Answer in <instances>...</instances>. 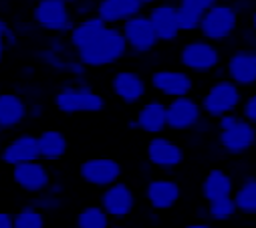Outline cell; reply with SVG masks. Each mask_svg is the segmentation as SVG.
I'll list each match as a JSON object with an SVG mask.
<instances>
[{
	"mask_svg": "<svg viewBox=\"0 0 256 228\" xmlns=\"http://www.w3.org/2000/svg\"><path fill=\"white\" fill-rule=\"evenodd\" d=\"M238 28V10L228 2H216L212 8H208L200 22V36L208 38L212 42H224L228 40Z\"/></svg>",
	"mask_w": 256,
	"mask_h": 228,
	"instance_id": "52a82bcc",
	"label": "cell"
},
{
	"mask_svg": "<svg viewBox=\"0 0 256 228\" xmlns=\"http://www.w3.org/2000/svg\"><path fill=\"white\" fill-rule=\"evenodd\" d=\"M28 118V105L20 93L0 91V130L10 132L24 124Z\"/></svg>",
	"mask_w": 256,
	"mask_h": 228,
	"instance_id": "44dd1931",
	"label": "cell"
},
{
	"mask_svg": "<svg viewBox=\"0 0 256 228\" xmlns=\"http://www.w3.org/2000/svg\"><path fill=\"white\" fill-rule=\"evenodd\" d=\"M40 160L38 154V136L34 134H18L0 148V164L14 168L24 162Z\"/></svg>",
	"mask_w": 256,
	"mask_h": 228,
	"instance_id": "ac0fdd59",
	"label": "cell"
},
{
	"mask_svg": "<svg viewBox=\"0 0 256 228\" xmlns=\"http://www.w3.org/2000/svg\"><path fill=\"white\" fill-rule=\"evenodd\" d=\"M121 32L132 54H150L158 48L160 38L148 14L140 12L121 24Z\"/></svg>",
	"mask_w": 256,
	"mask_h": 228,
	"instance_id": "9c48e42d",
	"label": "cell"
},
{
	"mask_svg": "<svg viewBox=\"0 0 256 228\" xmlns=\"http://www.w3.org/2000/svg\"><path fill=\"white\" fill-rule=\"evenodd\" d=\"M158 2H162V0H140V4H142L144 8H146V6L150 8V6H154V4H158Z\"/></svg>",
	"mask_w": 256,
	"mask_h": 228,
	"instance_id": "74e56055",
	"label": "cell"
},
{
	"mask_svg": "<svg viewBox=\"0 0 256 228\" xmlns=\"http://www.w3.org/2000/svg\"><path fill=\"white\" fill-rule=\"evenodd\" d=\"M166 111H168V130L172 132H190L204 118L200 101L192 95L172 97L166 103Z\"/></svg>",
	"mask_w": 256,
	"mask_h": 228,
	"instance_id": "30bf717a",
	"label": "cell"
},
{
	"mask_svg": "<svg viewBox=\"0 0 256 228\" xmlns=\"http://www.w3.org/2000/svg\"><path fill=\"white\" fill-rule=\"evenodd\" d=\"M32 22L50 32L52 36H65L75 24V12L67 0H38L32 8Z\"/></svg>",
	"mask_w": 256,
	"mask_h": 228,
	"instance_id": "8992f818",
	"label": "cell"
},
{
	"mask_svg": "<svg viewBox=\"0 0 256 228\" xmlns=\"http://www.w3.org/2000/svg\"><path fill=\"white\" fill-rule=\"evenodd\" d=\"M44 224V212H40L32 204L22 206L18 212H14V228H42Z\"/></svg>",
	"mask_w": 256,
	"mask_h": 228,
	"instance_id": "f546056e",
	"label": "cell"
},
{
	"mask_svg": "<svg viewBox=\"0 0 256 228\" xmlns=\"http://www.w3.org/2000/svg\"><path fill=\"white\" fill-rule=\"evenodd\" d=\"M218 122V148L226 156H244L256 144V126L240 113H226Z\"/></svg>",
	"mask_w": 256,
	"mask_h": 228,
	"instance_id": "7a4b0ae2",
	"label": "cell"
},
{
	"mask_svg": "<svg viewBox=\"0 0 256 228\" xmlns=\"http://www.w3.org/2000/svg\"><path fill=\"white\" fill-rule=\"evenodd\" d=\"M144 194H146L150 208H154V212H166V210H172L178 206V202L182 198V188L176 180L160 176V178L148 180Z\"/></svg>",
	"mask_w": 256,
	"mask_h": 228,
	"instance_id": "e0dca14e",
	"label": "cell"
},
{
	"mask_svg": "<svg viewBox=\"0 0 256 228\" xmlns=\"http://www.w3.org/2000/svg\"><path fill=\"white\" fill-rule=\"evenodd\" d=\"M148 79L136 69H119L111 77V91L125 105L142 103L148 97Z\"/></svg>",
	"mask_w": 256,
	"mask_h": 228,
	"instance_id": "5bb4252c",
	"label": "cell"
},
{
	"mask_svg": "<svg viewBox=\"0 0 256 228\" xmlns=\"http://www.w3.org/2000/svg\"><path fill=\"white\" fill-rule=\"evenodd\" d=\"M121 174H123V168L113 158H89L79 166L81 180L97 190L121 180Z\"/></svg>",
	"mask_w": 256,
	"mask_h": 228,
	"instance_id": "9a60e30c",
	"label": "cell"
},
{
	"mask_svg": "<svg viewBox=\"0 0 256 228\" xmlns=\"http://www.w3.org/2000/svg\"><path fill=\"white\" fill-rule=\"evenodd\" d=\"M69 152V142L58 130H44L38 134V154L42 162H60Z\"/></svg>",
	"mask_w": 256,
	"mask_h": 228,
	"instance_id": "d4e9b609",
	"label": "cell"
},
{
	"mask_svg": "<svg viewBox=\"0 0 256 228\" xmlns=\"http://www.w3.org/2000/svg\"><path fill=\"white\" fill-rule=\"evenodd\" d=\"M242 91L244 89L240 85H236L234 81H230L228 77L212 83L200 101L204 118L206 120H220L222 116H226V113L238 111L242 105V99H244Z\"/></svg>",
	"mask_w": 256,
	"mask_h": 228,
	"instance_id": "5b68a950",
	"label": "cell"
},
{
	"mask_svg": "<svg viewBox=\"0 0 256 228\" xmlns=\"http://www.w3.org/2000/svg\"><path fill=\"white\" fill-rule=\"evenodd\" d=\"M182 4H188V6H194L202 12H206L208 8H212L216 2H220V0H180Z\"/></svg>",
	"mask_w": 256,
	"mask_h": 228,
	"instance_id": "836d02e7",
	"label": "cell"
},
{
	"mask_svg": "<svg viewBox=\"0 0 256 228\" xmlns=\"http://www.w3.org/2000/svg\"><path fill=\"white\" fill-rule=\"evenodd\" d=\"M250 26H252V32L256 34V8L252 10V16H250Z\"/></svg>",
	"mask_w": 256,
	"mask_h": 228,
	"instance_id": "f35d334b",
	"label": "cell"
},
{
	"mask_svg": "<svg viewBox=\"0 0 256 228\" xmlns=\"http://www.w3.org/2000/svg\"><path fill=\"white\" fill-rule=\"evenodd\" d=\"M134 128L146 136H158L168 130V111L162 99H148L136 113Z\"/></svg>",
	"mask_w": 256,
	"mask_h": 228,
	"instance_id": "d6986e66",
	"label": "cell"
},
{
	"mask_svg": "<svg viewBox=\"0 0 256 228\" xmlns=\"http://www.w3.org/2000/svg\"><path fill=\"white\" fill-rule=\"evenodd\" d=\"M138 204V196L132 184L127 182H113L99 192V206L109 214L111 220H125L132 216Z\"/></svg>",
	"mask_w": 256,
	"mask_h": 228,
	"instance_id": "ba28073f",
	"label": "cell"
},
{
	"mask_svg": "<svg viewBox=\"0 0 256 228\" xmlns=\"http://www.w3.org/2000/svg\"><path fill=\"white\" fill-rule=\"evenodd\" d=\"M10 178L12 182L26 194L36 196L44 190H48V186L52 184V174L46 168V164L42 160H32V162H24L18 164L14 168H10Z\"/></svg>",
	"mask_w": 256,
	"mask_h": 228,
	"instance_id": "7c38bea8",
	"label": "cell"
},
{
	"mask_svg": "<svg viewBox=\"0 0 256 228\" xmlns=\"http://www.w3.org/2000/svg\"><path fill=\"white\" fill-rule=\"evenodd\" d=\"M176 16H178V24L182 32H194L200 28L202 16L204 12L194 8V6H188V4H176Z\"/></svg>",
	"mask_w": 256,
	"mask_h": 228,
	"instance_id": "f1b7e54d",
	"label": "cell"
},
{
	"mask_svg": "<svg viewBox=\"0 0 256 228\" xmlns=\"http://www.w3.org/2000/svg\"><path fill=\"white\" fill-rule=\"evenodd\" d=\"M146 158H148L146 162H150L152 168L160 170V172H172V170L184 164L186 154L176 140L158 134V136H150V142L146 146Z\"/></svg>",
	"mask_w": 256,
	"mask_h": 228,
	"instance_id": "8fae6325",
	"label": "cell"
},
{
	"mask_svg": "<svg viewBox=\"0 0 256 228\" xmlns=\"http://www.w3.org/2000/svg\"><path fill=\"white\" fill-rule=\"evenodd\" d=\"M42 111H44V107L40 103H32V105H28V118L30 120H40Z\"/></svg>",
	"mask_w": 256,
	"mask_h": 228,
	"instance_id": "d590c367",
	"label": "cell"
},
{
	"mask_svg": "<svg viewBox=\"0 0 256 228\" xmlns=\"http://www.w3.org/2000/svg\"><path fill=\"white\" fill-rule=\"evenodd\" d=\"M54 107L62 116H77V113H99L105 109L107 101L93 87L85 83H67L54 93Z\"/></svg>",
	"mask_w": 256,
	"mask_h": 228,
	"instance_id": "3957f363",
	"label": "cell"
},
{
	"mask_svg": "<svg viewBox=\"0 0 256 228\" xmlns=\"http://www.w3.org/2000/svg\"><path fill=\"white\" fill-rule=\"evenodd\" d=\"M238 214L236 204L230 198H218V200H210L206 202V216L210 222H228Z\"/></svg>",
	"mask_w": 256,
	"mask_h": 228,
	"instance_id": "83f0119b",
	"label": "cell"
},
{
	"mask_svg": "<svg viewBox=\"0 0 256 228\" xmlns=\"http://www.w3.org/2000/svg\"><path fill=\"white\" fill-rule=\"evenodd\" d=\"M238 111H240V116H242L244 120H248L250 124L256 126V89H254L248 97L242 99V105H240Z\"/></svg>",
	"mask_w": 256,
	"mask_h": 228,
	"instance_id": "1f68e13d",
	"label": "cell"
},
{
	"mask_svg": "<svg viewBox=\"0 0 256 228\" xmlns=\"http://www.w3.org/2000/svg\"><path fill=\"white\" fill-rule=\"evenodd\" d=\"M140 12H144L140 0H99V4L95 6V14L105 24L113 26H121L125 20H130Z\"/></svg>",
	"mask_w": 256,
	"mask_h": 228,
	"instance_id": "7402d4cb",
	"label": "cell"
},
{
	"mask_svg": "<svg viewBox=\"0 0 256 228\" xmlns=\"http://www.w3.org/2000/svg\"><path fill=\"white\" fill-rule=\"evenodd\" d=\"M4 144H2V132H0V148H2Z\"/></svg>",
	"mask_w": 256,
	"mask_h": 228,
	"instance_id": "b9f144b4",
	"label": "cell"
},
{
	"mask_svg": "<svg viewBox=\"0 0 256 228\" xmlns=\"http://www.w3.org/2000/svg\"><path fill=\"white\" fill-rule=\"evenodd\" d=\"M60 198H58V194H54V192H50V190H44V192H40V194H36V198H34V202H32V206H36L40 212H54V210H58L60 208Z\"/></svg>",
	"mask_w": 256,
	"mask_h": 228,
	"instance_id": "4dcf8cb0",
	"label": "cell"
},
{
	"mask_svg": "<svg viewBox=\"0 0 256 228\" xmlns=\"http://www.w3.org/2000/svg\"><path fill=\"white\" fill-rule=\"evenodd\" d=\"M111 222L113 220L109 218V214L99 204L85 206L75 218V226L77 228H109Z\"/></svg>",
	"mask_w": 256,
	"mask_h": 228,
	"instance_id": "4316f807",
	"label": "cell"
},
{
	"mask_svg": "<svg viewBox=\"0 0 256 228\" xmlns=\"http://www.w3.org/2000/svg\"><path fill=\"white\" fill-rule=\"evenodd\" d=\"M188 228H210V220H198L194 224H188Z\"/></svg>",
	"mask_w": 256,
	"mask_h": 228,
	"instance_id": "8d00e7d4",
	"label": "cell"
},
{
	"mask_svg": "<svg viewBox=\"0 0 256 228\" xmlns=\"http://www.w3.org/2000/svg\"><path fill=\"white\" fill-rule=\"evenodd\" d=\"M107 26L109 24H105L97 14L85 16L83 20L75 22L73 28L69 30V46H73V50H75V48H81V46L93 42L107 30Z\"/></svg>",
	"mask_w": 256,
	"mask_h": 228,
	"instance_id": "cb8c5ba5",
	"label": "cell"
},
{
	"mask_svg": "<svg viewBox=\"0 0 256 228\" xmlns=\"http://www.w3.org/2000/svg\"><path fill=\"white\" fill-rule=\"evenodd\" d=\"M234 180L222 168H214L202 180V196L206 202L218 200V198H230L234 192Z\"/></svg>",
	"mask_w": 256,
	"mask_h": 228,
	"instance_id": "603a6c76",
	"label": "cell"
},
{
	"mask_svg": "<svg viewBox=\"0 0 256 228\" xmlns=\"http://www.w3.org/2000/svg\"><path fill=\"white\" fill-rule=\"evenodd\" d=\"M20 75H24V77L34 75V69H32V67H26V69H22V71H20Z\"/></svg>",
	"mask_w": 256,
	"mask_h": 228,
	"instance_id": "ab89813d",
	"label": "cell"
},
{
	"mask_svg": "<svg viewBox=\"0 0 256 228\" xmlns=\"http://www.w3.org/2000/svg\"><path fill=\"white\" fill-rule=\"evenodd\" d=\"M226 77L240 85L242 89L256 87V50L254 48H236L226 59Z\"/></svg>",
	"mask_w": 256,
	"mask_h": 228,
	"instance_id": "2e32d148",
	"label": "cell"
},
{
	"mask_svg": "<svg viewBox=\"0 0 256 228\" xmlns=\"http://www.w3.org/2000/svg\"><path fill=\"white\" fill-rule=\"evenodd\" d=\"M150 87L162 97H180L194 91V75L186 69H156L150 75Z\"/></svg>",
	"mask_w": 256,
	"mask_h": 228,
	"instance_id": "4fadbf2b",
	"label": "cell"
},
{
	"mask_svg": "<svg viewBox=\"0 0 256 228\" xmlns=\"http://www.w3.org/2000/svg\"><path fill=\"white\" fill-rule=\"evenodd\" d=\"M0 228H14V214L0 210Z\"/></svg>",
	"mask_w": 256,
	"mask_h": 228,
	"instance_id": "e575fe53",
	"label": "cell"
},
{
	"mask_svg": "<svg viewBox=\"0 0 256 228\" xmlns=\"http://www.w3.org/2000/svg\"><path fill=\"white\" fill-rule=\"evenodd\" d=\"M75 54L85 67L99 69V67L115 65L121 59H125V56L130 54V46L125 42L121 26L109 24L107 30L99 38H95L93 42H89L81 48H75Z\"/></svg>",
	"mask_w": 256,
	"mask_h": 228,
	"instance_id": "6da1fadb",
	"label": "cell"
},
{
	"mask_svg": "<svg viewBox=\"0 0 256 228\" xmlns=\"http://www.w3.org/2000/svg\"><path fill=\"white\" fill-rule=\"evenodd\" d=\"M67 2H69V4H71V6H73V4H75V2H77V0H67Z\"/></svg>",
	"mask_w": 256,
	"mask_h": 228,
	"instance_id": "7bdbcfd3",
	"label": "cell"
},
{
	"mask_svg": "<svg viewBox=\"0 0 256 228\" xmlns=\"http://www.w3.org/2000/svg\"><path fill=\"white\" fill-rule=\"evenodd\" d=\"M232 200L236 204L238 214H242V216H256V178L254 176L242 178L234 186Z\"/></svg>",
	"mask_w": 256,
	"mask_h": 228,
	"instance_id": "484cf974",
	"label": "cell"
},
{
	"mask_svg": "<svg viewBox=\"0 0 256 228\" xmlns=\"http://www.w3.org/2000/svg\"><path fill=\"white\" fill-rule=\"evenodd\" d=\"M8 28H10V24L0 18V63L4 61V54L8 50V44H6V30Z\"/></svg>",
	"mask_w": 256,
	"mask_h": 228,
	"instance_id": "d6a6232c",
	"label": "cell"
},
{
	"mask_svg": "<svg viewBox=\"0 0 256 228\" xmlns=\"http://www.w3.org/2000/svg\"><path fill=\"white\" fill-rule=\"evenodd\" d=\"M150 222L158 224V222H160V216H158V214H152V216H150Z\"/></svg>",
	"mask_w": 256,
	"mask_h": 228,
	"instance_id": "60d3db41",
	"label": "cell"
},
{
	"mask_svg": "<svg viewBox=\"0 0 256 228\" xmlns=\"http://www.w3.org/2000/svg\"><path fill=\"white\" fill-rule=\"evenodd\" d=\"M178 61H180L182 69L190 71L192 75H210L220 67L222 52L216 46V42L200 36V38L188 40L180 48Z\"/></svg>",
	"mask_w": 256,
	"mask_h": 228,
	"instance_id": "277c9868",
	"label": "cell"
},
{
	"mask_svg": "<svg viewBox=\"0 0 256 228\" xmlns=\"http://www.w3.org/2000/svg\"><path fill=\"white\" fill-rule=\"evenodd\" d=\"M148 16L158 32L160 42H176L180 38L182 30H180L178 16H176V4L162 0V2L150 6Z\"/></svg>",
	"mask_w": 256,
	"mask_h": 228,
	"instance_id": "ffe728a7",
	"label": "cell"
}]
</instances>
